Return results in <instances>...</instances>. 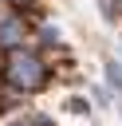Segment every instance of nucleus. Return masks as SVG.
<instances>
[{"mask_svg": "<svg viewBox=\"0 0 122 126\" xmlns=\"http://www.w3.org/2000/svg\"><path fill=\"white\" fill-rule=\"evenodd\" d=\"M0 47L4 51L24 47V20L20 16H0Z\"/></svg>", "mask_w": 122, "mask_h": 126, "instance_id": "2", "label": "nucleus"}, {"mask_svg": "<svg viewBox=\"0 0 122 126\" xmlns=\"http://www.w3.org/2000/svg\"><path fill=\"white\" fill-rule=\"evenodd\" d=\"M8 4H31V0H8Z\"/></svg>", "mask_w": 122, "mask_h": 126, "instance_id": "3", "label": "nucleus"}, {"mask_svg": "<svg viewBox=\"0 0 122 126\" xmlns=\"http://www.w3.org/2000/svg\"><path fill=\"white\" fill-rule=\"evenodd\" d=\"M4 83L12 87V91H39L43 83H47V63L35 55V51H28V47H16V51H8V59H4Z\"/></svg>", "mask_w": 122, "mask_h": 126, "instance_id": "1", "label": "nucleus"}, {"mask_svg": "<svg viewBox=\"0 0 122 126\" xmlns=\"http://www.w3.org/2000/svg\"><path fill=\"white\" fill-rule=\"evenodd\" d=\"M118 106H122V94H118Z\"/></svg>", "mask_w": 122, "mask_h": 126, "instance_id": "4", "label": "nucleus"}]
</instances>
